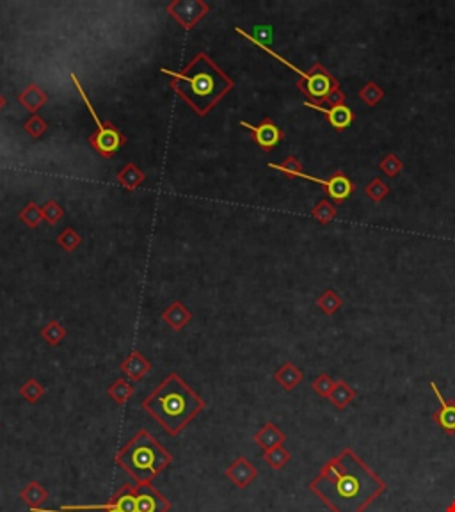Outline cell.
<instances>
[{
	"instance_id": "1",
	"label": "cell",
	"mask_w": 455,
	"mask_h": 512,
	"mask_svg": "<svg viewBox=\"0 0 455 512\" xmlns=\"http://www.w3.org/2000/svg\"><path fill=\"white\" fill-rule=\"evenodd\" d=\"M308 488L331 512H364L388 484L353 449H344L322 466Z\"/></svg>"
},
{
	"instance_id": "2",
	"label": "cell",
	"mask_w": 455,
	"mask_h": 512,
	"mask_svg": "<svg viewBox=\"0 0 455 512\" xmlns=\"http://www.w3.org/2000/svg\"><path fill=\"white\" fill-rule=\"evenodd\" d=\"M166 75L173 77L171 89L198 116H206L233 89V80L206 54H198L182 72L162 68Z\"/></svg>"
},
{
	"instance_id": "3",
	"label": "cell",
	"mask_w": 455,
	"mask_h": 512,
	"mask_svg": "<svg viewBox=\"0 0 455 512\" xmlns=\"http://www.w3.org/2000/svg\"><path fill=\"white\" fill-rule=\"evenodd\" d=\"M141 405L162 425L169 436H178L205 409L203 398L174 372L169 373Z\"/></svg>"
},
{
	"instance_id": "4",
	"label": "cell",
	"mask_w": 455,
	"mask_h": 512,
	"mask_svg": "<svg viewBox=\"0 0 455 512\" xmlns=\"http://www.w3.org/2000/svg\"><path fill=\"white\" fill-rule=\"evenodd\" d=\"M173 463V456L160 445L157 437L141 429L123 449L116 453V465L121 466L137 486L151 484Z\"/></svg>"
},
{
	"instance_id": "5",
	"label": "cell",
	"mask_w": 455,
	"mask_h": 512,
	"mask_svg": "<svg viewBox=\"0 0 455 512\" xmlns=\"http://www.w3.org/2000/svg\"><path fill=\"white\" fill-rule=\"evenodd\" d=\"M235 31H237L240 36L246 38V40H249L251 43L256 45L258 48H261V50H265V52L270 54L272 57H276L277 61H282L285 66H288L292 72H295L297 75L301 77V80H299L295 86H297V89H299V91H301L302 95L308 98V102H311V104L324 105L325 102H327L329 96L340 89V82H338L337 77L332 75V73L329 72L327 68H325L322 63H315L311 68H309V72H302V70H299L297 66H293L290 61H286L285 57H282L279 54H276L274 50H270V48L267 47V45L261 43L260 40H256L254 36L247 34L244 29L235 27Z\"/></svg>"
},
{
	"instance_id": "6",
	"label": "cell",
	"mask_w": 455,
	"mask_h": 512,
	"mask_svg": "<svg viewBox=\"0 0 455 512\" xmlns=\"http://www.w3.org/2000/svg\"><path fill=\"white\" fill-rule=\"evenodd\" d=\"M72 80H73V84H75L77 93L82 96L87 111H89V114H91V118L95 119V123H96V132L93 135H89V144H91V148H95V150L98 151L102 157H105V159H112V157H114L116 153L123 148V144L127 143L125 135L121 134V132H119L112 123H109V121L105 123V121H102V119L98 118L95 107L91 105V100H89L87 93L84 91L82 84L79 82V79H77L73 73H72Z\"/></svg>"
},
{
	"instance_id": "7",
	"label": "cell",
	"mask_w": 455,
	"mask_h": 512,
	"mask_svg": "<svg viewBox=\"0 0 455 512\" xmlns=\"http://www.w3.org/2000/svg\"><path fill=\"white\" fill-rule=\"evenodd\" d=\"M297 178H304L309 180V182H315L322 187V191L332 199V201L337 203V205H341L348 196L353 194L354 191V185L350 182L347 175H345L344 171H334L327 180H322L317 178V176H311V175H306L304 171H302L301 175H297Z\"/></svg>"
},
{
	"instance_id": "8",
	"label": "cell",
	"mask_w": 455,
	"mask_h": 512,
	"mask_svg": "<svg viewBox=\"0 0 455 512\" xmlns=\"http://www.w3.org/2000/svg\"><path fill=\"white\" fill-rule=\"evenodd\" d=\"M208 6L201 0H174L167 4V13L178 22L185 31L194 27L203 16L208 13Z\"/></svg>"
},
{
	"instance_id": "9",
	"label": "cell",
	"mask_w": 455,
	"mask_h": 512,
	"mask_svg": "<svg viewBox=\"0 0 455 512\" xmlns=\"http://www.w3.org/2000/svg\"><path fill=\"white\" fill-rule=\"evenodd\" d=\"M240 127L247 128L253 134V139L263 151H272L283 139V130L274 123L270 118L261 119L260 125H251L247 121H240Z\"/></svg>"
},
{
	"instance_id": "10",
	"label": "cell",
	"mask_w": 455,
	"mask_h": 512,
	"mask_svg": "<svg viewBox=\"0 0 455 512\" xmlns=\"http://www.w3.org/2000/svg\"><path fill=\"white\" fill-rule=\"evenodd\" d=\"M171 507V502L159 489H155L151 484L137 486L135 512H169Z\"/></svg>"
},
{
	"instance_id": "11",
	"label": "cell",
	"mask_w": 455,
	"mask_h": 512,
	"mask_svg": "<svg viewBox=\"0 0 455 512\" xmlns=\"http://www.w3.org/2000/svg\"><path fill=\"white\" fill-rule=\"evenodd\" d=\"M431 389L440 404V409L432 414V420L447 436H455V401H447L434 381L431 382Z\"/></svg>"
},
{
	"instance_id": "12",
	"label": "cell",
	"mask_w": 455,
	"mask_h": 512,
	"mask_svg": "<svg viewBox=\"0 0 455 512\" xmlns=\"http://www.w3.org/2000/svg\"><path fill=\"white\" fill-rule=\"evenodd\" d=\"M304 107H309L313 109V111L324 114V118L327 119V123L337 132L347 130L354 121V114L353 111L347 107V104L337 105V107H322V105H315L311 104V102H304Z\"/></svg>"
},
{
	"instance_id": "13",
	"label": "cell",
	"mask_w": 455,
	"mask_h": 512,
	"mask_svg": "<svg viewBox=\"0 0 455 512\" xmlns=\"http://www.w3.org/2000/svg\"><path fill=\"white\" fill-rule=\"evenodd\" d=\"M226 476L233 482L235 488L246 489L247 486H249L251 482H253L258 476V470H256V466H254L253 463L247 459V457L238 456L237 459H235L233 463L228 466V470H226Z\"/></svg>"
},
{
	"instance_id": "14",
	"label": "cell",
	"mask_w": 455,
	"mask_h": 512,
	"mask_svg": "<svg viewBox=\"0 0 455 512\" xmlns=\"http://www.w3.org/2000/svg\"><path fill=\"white\" fill-rule=\"evenodd\" d=\"M253 440H254V443L260 447V449H263V452H267V450L276 449V447L283 445V443L286 441V436L276 424H272V421H267V424L263 425V427H261L256 434H254Z\"/></svg>"
},
{
	"instance_id": "15",
	"label": "cell",
	"mask_w": 455,
	"mask_h": 512,
	"mask_svg": "<svg viewBox=\"0 0 455 512\" xmlns=\"http://www.w3.org/2000/svg\"><path fill=\"white\" fill-rule=\"evenodd\" d=\"M121 370H123L125 375H127L128 379H132V381H141V379L151 370V363L148 362L146 357L139 352V350H134V352L121 363Z\"/></svg>"
},
{
	"instance_id": "16",
	"label": "cell",
	"mask_w": 455,
	"mask_h": 512,
	"mask_svg": "<svg viewBox=\"0 0 455 512\" xmlns=\"http://www.w3.org/2000/svg\"><path fill=\"white\" fill-rule=\"evenodd\" d=\"M274 379L285 391H292V389H295L297 386L301 385L302 379H304V373H302V370L297 369L293 363H285L282 369L274 373Z\"/></svg>"
},
{
	"instance_id": "17",
	"label": "cell",
	"mask_w": 455,
	"mask_h": 512,
	"mask_svg": "<svg viewBox=\"0 0 455 512\" xmlns=\"http://www.w3.org/2000/svg\"><path fill=\"white\" fill-rule=\"evenodd\" d=\"M162 318L167 322V324H169L171 329L180 331V329H183V327H185L187 324H189V320H190V318H192V313H190V311L187 310V308L182 304V302L174 301L173 304H171L169 308H167V310L164 311Z\"/></svg>"
},
{
	"instance_id": "18",
	"label": "cell",
	"mask_w": 455,
	"mask_h": 512,
	"mask_svg": "<svg viewBox=\"0 0 455 512\" xmlns=\"http://www.w3.org/2000/svg\"><path fill=\"white\" fill-rule=\"evenodd\" d=\"M354 398H356V389L348 385L347 381H344V379L334 382V388H332L331 395H329V401L332 402V405L341 409V411L353 404Z\"/></svg>"
},
{
	"instance_id": "19",
	"label": "cell",
	"mask_w": 455,
	"mask_h": 512,
	"mask_svg": "<svg viewBox=\"0 0 455 512\" xmlns=\"http://www.w3.org/2000/svg\"><path fill=\"white\" fill-rule=\"evenodd\" d=\"M20 498L25 502V504L29 505V509H31V511H34V509L43 507V504L47 502V498H48V491L43 488V486H41V482L34 481V482H31V484H27L24 489H22Z\"/></svg>"
},
{
	"instance_id": "20",
	"label": "cell",
	"mask_w": 455,
	"mask_h": 512,
	"mask_svg": "<svg viewBox=\"0 0 455 512\" xmlns=\"http://www.w3.org/2000/svg\"><path fill=\"white\" fill-rule=\"evenodd\" d=\"M116 180H118V182L121 183V187H125L127 191H135V189L144 182V173L139 169L135 164L128 162L123 169L119 171Z\"/></svg>"
},
{
	"instance_id": "21",
	"label": "cell",
	"mask_w": 455,
	"mask_h": 512,
	"mask_svg": "<svg viewBox=\"0 0 455 512\" xmlns=\"http://www.w3.org/2000/svg\"><path fill=\"white\" fill-rule=\"evenodd\" d=\"M18 102H20L25 109H29L32 114H36L38 109L43 107L45 102H47V95L38 88L36 84H31V86L18 96Z\"/></svg>"
},
{
	"instance_id": "22",
	"label": "cell",
	"mask_w": 455,
	"mask_h": 512,
	"mask_svg": "<svg viewBox=\"0 0 455 512\" xmlns=\"http://www.w3.org/2000/svg\"><path fill=\"white\" fill-rule=\"evenodd\" d=\"M109 397L116 402V404H127L128 401L134 395V386L127 381V379H118V381L112 382L107 389Z\"/></svg>"
},
{
	"instance_id": "23",
	"label": "cell",
	"mask_w": 455,
	"mask_h": 512,
	"mask_svg": "<svg viewBox=\"0 0 455 512\" xmlns=\"http://www.w3.org/2000/svg\"><path fill=\"white\" fill-rule=\"evenodd\" d=\"M263 459H265L267 465L272 470H282L283 466L288 465L290 459H292V453L285 449L283 445L276 447V449H270L263 453Z\"/></svg>"
},
{
	"instance_id": "24",
	"label": "cell",
	"mask_w": 455,
	"mask_h": 512,
	"mask_svg": "<svg viewBox=\"0 0 455 512\" xmlns=\"http://www.w3.org/2000/svg\"><path fill=\"white\" fill-rule=\"evenodd\" d=\"M344 301L332 288H327L321 297L317 299V306L325 315H334L341 308Z\"/></svg>"
},
{
	"instance_id": "25",
	"label": "cell",
	"mask_w": 455,
	"mask_h": 512,
	"mask_svg": "<svg viewBox=\"0 0 455 512\" xmlns=\"http://www.w3.org/2000/svg\"><path fill=\"white\" fill-rule=\"evenodd\" d=\"M357 96H360V98L363 100L364 104L369 105V107H376L380 100L384 98V89L380 88L377 82H372V80H370V82L364 84L363 88L357 91Z\"/></svg>"
},
{
	"instance_id": "26",
	"label": "cell",
	"mask_w": 455,
	"mask_h": 512,
	"mask_svg": "<svg viewBox=\"0 0 455 512\" xmlns=\"http://www.w3.org/2000/svg\"><path fill=\"white\" fill-rule=\"evenodd\" d=\"M41 336H43V340L47 341L48 346L57 347L66 338V329H64V326L59 320H52L50 324H47L41 329Z\"/></svg>"
},
{
	"instance_id": "27",
	"label": "cell",
	"mask_w": 455,
	"mask_h": 512,
	"mask_svg": "<svg viewBox=\"0 0 455 512\" xmlns=\"http://www.w3.org/2000/svg\"><path fill=\"white\" fill-rule=\"evenodd\" d=\"M337 214H338L337 205L331 201H327V199H322V201H318L311 210V215L317 219L321 224L331 223L332 219L337 217Z\"/></svg>"
},
{
	"instance_id": "28",
	"label": "cell",
	"mask_w": 455,
	"mask_h": 512,
	"mask_svg": "<svg viewBox=\"0 0 455 512\" xmlns=\"http://www.w3.org/2000/svg\"><path fill=\"white\" fill-rule=\"evenodd\" d=\"M20 395L29 402V404H36V402L45 395V388L40 381H36V379H29V381L20 388Z\"/></svg>"
},
{
	"instance_id": "29",
	"label": "cell",
	"mask_w": 455,
	"mask_h": 512,
	"mask_svg": "<svg viewBox=\"0 0 455 512\" xmlns=\"http://www.w3.org/2000/svg\"><path fill=\"white\" fill-rule=\"evenodd\" d=\"M364 194L369 196L372 201L379 203L390 194V185L383 178H373L369 185L364 187Z\"/></svg>"
},
{
	"instance_id": "30",
	"label": "cell",
	"mask_w": 455,
	"mask_h": 512,
	"mask_svg": "<svg viewBox=\"0 0 455 512\" xmlns=\"http://www.w3.org/2000/svg\"><path fill=\"white\" fill-rule=\"evenodd\" d=\"M379 169L383 171L384 175L390 176V178H395L400 171L404 169V162H402L400 157H396L395 153H388V155L384 157V159L379 162Z\"/></svg>"
},
{
	"instance_id": "31",
	"label": "cell",
	"mask_w": 455,
	"mask_h": 512,
	"mask_svg": "<svg viewBox=\"0 0 455 512\" xmlns=\"http://www.w3.org/2000/svg\"><path fill=\"white\" fill-rule=\"evenodd\" d=\"M20 219L27 224L29 228H38L40 223L43 221V215H41V207H38L34 201H29L27 207L20 212Z\"/></svg>"
},
{
	"instance_id": "32",
	"label": "cell",
	"mask_w": 455,
	"mask_h": 512,
	"mask_svg": "<svg viewBox=\"0 0 455 512\" xmlns=\"http://www.w3.org/2000/svg\"><path fill=\"white\" fill-rule=\"evenodd\" d=\"M269 167L270 169L282 171L283 175L288 176V178H297V175H301L302 173V164L293 155H290L283 164H269Z\"/></svg>"
},
{
	"instance_id": "33",
	"label": "cell",
	"mask_w": 455,
	"mask_h": 512,
	"mask_svg": "<svg viewBox=\"0 0 455 512\" xmlns=\"http://www.w3.org/2000/svg\"><path fill=\"white\" fill-rule=\"evenodd\" d=\"M334 382L337 381H334L331 375H327V373H321V375H317V379L311 382V389L317 395H321V397L329 398L332 388H334Z\"/></svg>"
},
{
	"instance_id": "34",
	"label": "cell",
	"mask_w": 455,
	"mask_h": 512,
	"mask_svg": "<svg viewBox=\"0 0 455 512\" xmlns=\"http://www.w3.org/2000/svg\"><path fill=\"white\" fill-rule=\"evenodd\" d=\"M80 242H82V238H80V235H77V231L73 230V228H66V230L57 237V244H59L64 251H73Z\"/></svg>"
},
{
	"instance_id": "35",
	"label": "cell",
	"mask_w": 455,
	"mask_h": 512,
	"mask_svg": "<svg viewBox=\"0 0 455 512\" xmlns=\"http://www.w3.org/2000/svg\"><path fill=\"white\" fill-rule=\"evenodd\" d=\"M41 215H43V221H47V223L50 224H56L64 215V210L57 205V201L50 199V201H47L43 207H41Z\"/></svg>"
},
{
	"instance_id": "36",
	"label": "cell",
	"mask_w": 455,
	"mask_h": 512,
	"mask_svg": "<svg viewBox=\"0 0 455 512\" xmlns=\"http://www.w3.org/2000/svg\"><path fill=\"white\" fill-rule=\"evenodd\" d=\"M24 128L29 135H32V137H36L38 139V137H41V135L47 132V123H45L43 118H41L40 114H32Z\"/></svg>"
},
{
	"instance_id": "37",
	"label": "cell",
	"mask_w": 455,
	"mask_h": 512,
	"mask_svg": "<svg viewBox=\"0 0 455 512\" xmlns=\"http://www.w3.org/2000/svg\"><path fill=\"white\" fill-rule=\"evenodd\" d=\"M31 512H75V511H64V509H59V511H54V509H34V511ZM80 512V511H77ZM103 512H121V511H116V509H112V511H103Z\"/></svg>"
},
{
	"instance_id": "38",
	"label": "cell",
	"mask_w": 455,
	"mask_h": 512,
	"mask_svg": "<svg viewBox=\"0 0 455 512\" xmlns=\"http://www.w3.org/2000/svg\"><path fill=\"white\" fill-rule=\"evenodd\" d=\"M445 512H455V498L450 502V504L447 505V509H445Z\"/></svg>"
},
{
	"instance_id": "39",
	"label": "cell",
	"mask_w": 455,
	"mask_h": 512,
	"mask_svg": "<svg viewBox=\"0 0 455 512\" xmlns=\"http://www.w3.org/2000/svg\"><path fill=\"white\" fill-rule=\"evenodd\" d=\"M2 105H4V98L0 96V107H2Z\"/></svg>"
},
{
	"instance_id": "40",
	"label": "cell",
	"mask_w": 455,
	"mask_h": 512,
	"mask_svg": "<svg viewBox=\"0 0 455 512\" xmlns=\"http://www.w3.org/2000/svg\"><path fill=\"white\" fill-rule=\"evenodd\" d=\"M0 427H2V425H0Z\"/></svg>"
}]
</instances>
